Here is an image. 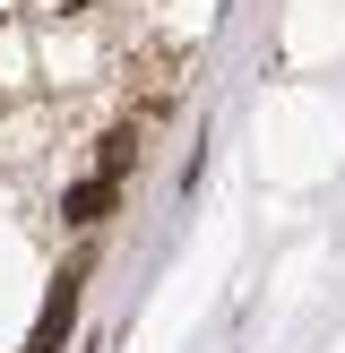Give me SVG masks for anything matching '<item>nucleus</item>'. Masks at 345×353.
<instances>
[{"mask_svg":"<svg viewBox=\"0 0 345 353\" xmlns=\"http://www.w3.org/2000/svg\"><path fill=\"white\" fill-rule=\"evenodd\" d=\"M69 327H78V268H61V276H52V293H43V319H34L26 353H61V345H69Z\"/></svg>","mask_w":345,"mask_h":353,"instance_id":"obj_1","label":"nucleus"},{"mask_svg":"<svg viewBox=\"0 0 345 353\" xmlns=\"http://www.w3.org/2000/svg\"><path fill=\"white\" fill-rule=\"evenodd\" d=\"M103 207H112V190H103V181H78V190H69V224H95Z\"/></svg>","mask_w":345,"mask_h":353,"instance_id":"obj_2","label":"nucleus"}]
</instances>
